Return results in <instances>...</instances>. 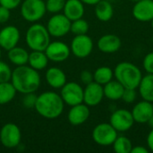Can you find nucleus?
I'll list each match as a JSON object with an SVG mask.
<instances>
[{"label": "nucleus", "instance_id": "nucleus-29", "mask_svg": "<svg viewBox=\"0 0 153 153\" xmlns=\"http://www.w3.org/2000/svg\"><path fill=\"white\" fill-rule=\"evenodd\" d=\"M89 29H90L89 22L83 18H80L74 21H72L70 31L74 33V35H82V34H87V32L89 31Z\"/></svg>", "mask_w": 153, "mask_h": 153}, {"label": "nucleus", "instance_id": "nucleus-22", "mask_svg": "<svg viewBox=\"0 0 153 153\" xmlns=\"http://www.w3.org/2000/svg\"><path fill=\"white\" fill-rule=\"evenodd\" d=\"M104 97L109 100L116 101L122 98L125 91V87L117 80H111L105 85H103Z\"/></svg>", "mask_w": 153, "mask_h": 153}, {"label": "nucleus", "instance_id": "nucleus-14", "mask_svg": "<svg viewBox=\"0 0 153 153\" xmlns=\"http://www.w3.org/2000/svg\"><path fill=\"white\" fill-rule=\"evenodd\" d=\"M21 33L17 27L7 25L0 30V47L4 50H9L17 46L20 41Z\"/></svg>", "mask_w": 153, "mask_h": 153}, {"label": "nucleus", "instance_id": "nucleus-41", "mask_svg": "<svg viewBox=\"0 0 153 153\" xmlns=\"http://www.w3.org/2000/svg\"><path fill=\"white\" fill-rule=\"evenodd\" d=\"M147 123L149 124V126H150L151 128H153V115L152 116V117L149 119V121H148Z\"/></svg>", "mask_w": 153, "mask_h": 153}, {"label": "nucleus", "instance_id": "nucleus-43", "mask_svg": "<svg viewBox=\"0 0 153 153\" xmlns=\"http://www.w3.org/2000/svg\"><path fill=\"white\" fill-rule=\"evenodd\" d=\"M2 56V49H1V47H0V58Z\"/></svg>", "mask_w": 153, "mask_h": 153}, {"label": "nucleus", "instance_id": "nucleus-32", "mask_svg": "<svg viewBox=\"0 0 153 153\" xmlns=\"http://www.w3.org/2000/svg\"><path fill=\"white\" fill-rule=\"evenodd\" d=\"M22 98V105L26 108H34L35 104L37 101V95H35V92H30L23 94Z\"/></svg>", "mask_w": 153, "mask_h": 153}, {"label": "nucleus", "instance_id": "nucleus-39", "mask_svg": "<svg viewBox=\"0 0 153 153\" xmlns=\"http://www.w3.org/2000/svg\"><path fill=\"white\" fill-rule=\"evenodd\" d=\"M149 149L144 146H134L132 148L131 153H149Z\"/></svg>", "mask_w": 153, "mask_h": 153}, {"label": "nucleus", "instance_id": "nucleus-23", "mask_svg": "<svg viewBox=\"0 0 153 153\" xmlns=\"http://www.w3.org/2000/svg\"><path fill=\"white\" fill-rule=\"evenodd\" d=\"M137 89L143 100L153 103V74H147L143 76Z\"/></svg>", "mask_w": 153, "mask_h": 153}, {"label": "nucleus", "instance_id": "nucleus-13", "mask_svg": "<svg viewBox=\"0 0 153 153\" xmlns=\"http://www.w3.org/2000/svg\"><path fill=\"white\" fill-rule=\"evenodd\" d=\"M104 98L103 86L92 82L83 89V103L89 107L98 106Z\"/></svg>", "mask_w": 153, "mask_h": 153}, {"label": "nucleus", "instance_id": "nucleus-10", "mask_svg": "<svg viewBox=\"0 0 153 153\" xmlns=\"http://www.w3.org/2000/svg\"><path fill=\"white\" fill-rule=\"evenodd\" d=\"M60 96L65 104L72 107L83 102V89L77 82H66L61 88Z\"/></svg>", "mask_w": 153, "mask_h": 153}, {"label": "nucleus", "instance_id": "nucleus-4", "mask_svg": "<svg viewBox=\"0 0 153 153\" xmlns=\"http://www.w3.org/2000/svg\"><path fill=\"white\" fill-rule=\"evenodd\" d=\"M25 41L31 50L45 51L50 43V34L47 27L39 23L32 24L29 27L25 34Z\"/></svg>", "mask_w": 153, "mask_h": 153}, {"label": "nucleus", "instance_id": "nucleus-1", "mask_svg": "<svg viewBox=\"0 0 153 153\" xmlns=\"http://www.w3.org/2000/svg\"><path fill=\"white\" fill-rule=\"evenodd\" d=\"M40 82L41 79L39 71L30 65L17 66L12 72L11 82L15 90L22 94L37 91L40 86Z\"/></svg>", "mask_w": 153, "mask_h": 153}, {"label": "nucleus", "instance_id": "nucleus-20", "mask_svg": "<svg viewBox=\"0 0 153 153\" xmlns=\"http://www.w3.org/2000/svg\"><path fill=\"white\" fill-rule=\"evenodd\" d=\"M63 11L64 14L72 22L83 17L84 4L81 0H66Z\"/></svg>", "mask_w": 153, "mask_h": 153}, {"label": "nucleus", "instance_id": "nucleus-30", "mask_svg": "<svg viewBox=\"0 0 153 153\" xmlns=\"http://www.w3.org/2000/svg\"><path fill=\"white\" fill-rule=\"evenodd\" d=\"M66 0H47L45 2L47 12L51 13H58L64 10Z\"/></svg>", "mask_w": 153, "mask_h": 153}, {"label": "nucleus", "instance_id": "nucleus-18", "mask_svg": "<svg viewBox=\"0 0 153 153\" xmlns=\"http://www.w3.org/2000/svg\"><path fill=\"white\" fill-rule=\"evenodd\" d=\"M131 112L134 122L146 124L153 115V103L143 100L134 106Z\"/></svg>", "mask_w": 153, "mask_h": 153}, {"label": "nucleus", "instance_id": "nucleus-34", "mask_svg": "<svg viewBox=\"0 0 153 153\" xmlns=\"http://www.w3.org/2000/svg\"><path fill=\"white\" fill-rule=\"evenodd\" d=\"M143 67L147 74H153V52L148 53L143 60Z\"/></svg>", "mask_w": 153, "mask_h": 153}, {"label": "nucleus", "instance_id": "nucleus-37", "mask_svg": "<svg viewBox=\"0 0 153 153\" xmlns=\"http://www.w3.org/2000/svg\"><path fill=\"white\" fill-rule=\"evenodd\" d=\"M11 16L10 10L0 4V23H5L9 21Z\"/></svg>", "mask_w": 153, "mask_h": 153}, {"label": "nucleus", "instance_id": "nucleus-9", "mask_svg": "<svg viewBox=\"0 0 153 153\" xmlns=\"http://www.w3.org/2000/svg\"><path fill=\"white\" fill-rule=\"evenodd\" d=\"M109 123L118 133H124L130 130L135 122L130 110L119 108L111 114Z\"/></svg>", "mask_w": 153, "mask_h": 153}, {"label": "nucleus", "instance_id": "nucleus-36", "mask_svg": "<svg viewBox=\"0 0 153 153\" xmlns=\"http://www.w3.org/2000/svg\"><path fill=\"white\" fill-rule=\"evenodd\" d=\"M22 3V0H0V4L8 8L9 10H13L18 7Z\"/></svg>", "mask_w": 153, "mask_h": 153}, {"label": "nucleus", "instance_id": "nucleus-38", "mask_svg": "<svg viewBox=\"0 0 153 153\" xmlns=\"http://www.w3.org/2000/svg\"><path fill=\"white\" fill-rule=\"evenodd\" d=\"M146 142H147V146H148L149 151L153 152V128H152V130L148 134Z\"/></svg>", "mask_w": 153, "mask_h": 153}, {"label": "nucleus", "instance_id": "nucleus-44", "mask_svg": "<svg viewBox=\"0 0 153 153\" xmlns=\"http://www.w3.org/2000/svg\"><path fill=\"white\" fill-rule=\"evenodd\" d=\"M131 1H134V2H137V1H139V0H131Z\"/></svg>", "mask_w": 153, "mask_h": 153}, {"label": "nucleus", "instance_id": "nucleus-2", "mask_svg": "<svg viewBox=\"0 0 153 153\" xmlns=\"http://www.w3.org/2000/svg\"><path fill=\"white\" fill-rule=\"evenodd\" d=\"M65 108V102L60 94L55 91H45L37 97L35 109L39 116L47 119L59 117Z\"/></svg>", "mask_w": 153, "mask_h": 153}, {"label": "nucleus", "instance_id": "nucleus-28", "mask_svg": "<svg viewBox=\"0 0 153 153\" xmlns=\"http://www.w3.org/2000/svg\"><path fill=\"white\" fill-rule=\"evenodd\" d=\"M113 150L116 153H131L133 143L126 136H117L112 144Z\"/></svg>", "mask_w": 153, "mask_h": 153}, {"label": "nucleus", "instance_id": "nucleus-35", "mask_svg": "<svg viewBox=\"0 0 153 153\" xmlns=\"http://www.w3.org/2000/svg\"><path fill=\"white\" fill-rule=\"evenodd\" d=\"M80 80L81 82L87 85L92 82H94V79H93V73H91V71L89 70H83L81 74H80Z\"/></svg>", "mask_w": 153, "mask_h": 153}, {"label": "nucleus", "instance_id": "nucleus-27", "mask_svg": "<svg viewBox=\"0 0 153 153\" xmlns=\"http://www.w3.org/2000/svg\"><path fill=\"white\" fill-rule=\"evenodd\" d=\"M114 77V70H112L108 66H100L95 70L93 73V79L94 82L100 85H105Z\"/></svg>", "mask_w": 153, "mask_h": 153}, {"label": "nucleus", "instance_id": "nucleus-33", "mask_svg": "<svg viewBox=\"0 0 153 153\" xmlns=\"http://www.w3.org/2000/svg\"><path fill=\"white\" fill-rule=\"evenodd\" d=\"M136 98H137L136 90H134V89H125L121 100L127 104H131L136 100Z\"/></svg>", "mask_w": 153, "mask_h": 153}, {"label": "nucleus", "instance_id": "nucleus-40", "mask_svg": "<svg viewBox=\"0 0 153 153\" xmlns=\"http://www.w3.org/2000/svg\"><path fill=\"white\" fill-rule=\"evenodd\" d=\"M84 4H88V5H95L97 3H99L100 0H81Z\"/></svg>", "mask_w": 153, "mask_h": 153}, {"label": "nucleus", "instance_id": "nucleus-17", "mask_svg": "<svg viewBox=\"0 0 153 153\" xmlns=\"http://www.w3.org/2000/svg\"><path fill=\"white\" fill-rule=\"evenodd\" d=\"M97 46L100 51L105 54H113L117 52L122 46L121 39L115 34H105L101 36L98 42Z\"/></svg>", "mask_w": 153, "mask_h": 153}, {"label": "nucleus", "instance_id": "nucleus-5", "mask_svg": "<svg viewBox=\"0 0 153 153\" xmlns=\"http://www.w3.org/2000/svg\"><path fill=\"white\" fill-rule=\"evenodd\" d=\"M46 4L43 0H24L21 6L22 18L29 22L39 21L46 13Z\"/></svg>", "mask_w": 153, "mask_h": 153}, {"label": "nucleus", "instance_id": "nucleus-8", "mask_svg": "<svg viewBox=\"0 0 153 153\" xmlns=\"http://www.w3.org/2000/svg\"><path fill=\"white\" fill-rule=\"evenodd\" d=\"M22 133L19 126L13 123H7L0 130V142L4 147L13 149L20 145Z\"/></svg>", "mask_w": 153, "mask_h": 153}, {"label": "nucleus", "instance_id": "nucleus-11", "mask_svg": "<svg viewBox=\"0 0 153 153\" xmlns=\"http://www.w3.org/2000/svg\"><path fill=\"white\" fill-rule=\"evenodd\" d=\"M93 40L87 34L75 35L71 42V53L78 58H85L89 56L93 50Z\"/></svg>", "mask_w": 153, "mask_h": 153}, {"label": "nucleus", "instance_id": "nucleus-21", "mask_svg": "<svg viewBox=\"0 0 153 153\" xmlns=\"http://www.w3.org/2000/svg\"><path fill=\"white\" fill-rule=\"evenodd\" d=\"M95 16L96 18L103 22L110 21L114 15V8L111 2L108 0H100L95 4Z\"/></svg>", "mask_w": 153, "mask_h": 153}, {"label": "nucleus", "instance_id": "nucleus-25", "mask_svg": "<svg viewBox=\"0 0 153 153\" xmlns=\"http://www.w3.org/2000/svg\"><path fill=\"white\" fill-rule=\"evenodd\" d=\"M7 56H8V59L10 60V62L17 66L24 65L28 64L29 53L23 48L15 46L14 48L8 50Z\"/></svg>", "mask_w": 153, "mask_h": 153}, {"label": "nucleus", "instance_id": "nucleus-6", "mask_svg": "<svg viewBox=\"0 0 153 153\" xmlns=\"http://www.w3.org/2000/svg\"><path fill=\"white\" fill-rule=\"evenodd\" d=\"M118 136V132L110 123H100L92 130L93 141L100 146H110Z\"/></svg>", "mask_w": 153, "mask_h": 153}, {"label": "nucleus", "instance_id": "nucleus-42", "mask_svg": "<svg viewBox=\"0 0 153 153\" xmlns=\"http://www.w3.org/2000/svg\"><path fill=\"white\" fill-rule=\"evenodd\" d=\"M151 24H152V30H153V19L151 21Z\"/></svg>", "mask_w": 153, "mask_h": 153}, {"label": "nucleus", "instance_id": "nucleus-12", "mask_svg": "<svg viewBox=\"0 0 153 153\" xmlns=\"http://www.w3.org/2000/svg\"><path fill=\"white\" fill-rule=\"evenodd\" d=\"M45 53L50 61L61 63L70 56L71 48L63 41H53L48 45L45 49Z\"/></svg>", "mask_w": 153, "mask_h": 153}, {"label": "nucleus", "instance_id": "nucleus-7", "mask_svg": "<svg viewBox=\"0 0 153 153\" xmlns=\"http://www.w3.org/2000/svg\"><path fill=\"white\" fill-rule=\"evenodd\" d=\"M71 21L64 13H55L47 23V30L50 36L61 38L70 32Z\"/></svg>", "mask_w": 153, "mask_h": 153}, {"label": "nucleus", "instance_id": "nucleus-24", "mask_svg": "<svg viewBox=\"0 0 153 153\" xmlns=\"http://www.w3.org/2000/svg\"><path fill=\"white\" fill-rule=\"evenodd\" d=\"M48 61L49 59L48 58L45 51L32 50V52L29 54L28 64L30 67L37 71L45 69L48 66Z\"/></svg>", "mask_w": 153, "mask_h": 153}, {"label": "nucleus", "instance_id": "nucleus-31", "mask_svg": "<svg viewBox=\"0 0 153 153\" xmlns=\"http://www.w3.org/2000/svg\"><path fill=\"white\" fill-rule=\"evenodd\" d=\"M12 72L10 66L5 62L0 60V82H11Z\"/></svg>", "mask_w": 153, "mask_h": 153}, {"label": "nucleus", "instance_id": "nucleus-3", "mask_svg": "<svg viewBox=\"0 0 153 153\" xmlns=\"http://www.w3.org/2000/svg\"><path fill=\"white\" fill-rule=\"evenodd\" d=\"M140 68L130 62H121L114 69V77L119 82L125 89L136 90L143 78Z\"/></svg>", "mask_w": 153, "mask_h": 153}, {"label": "nucleus", "instance_id": "nucleus-19", "mask_svg": "<svg viewBox=\"0 0 153 153\" xmlns=\"http://www.w3.org/2000/svg\"><path fill=\"white\" fill-rule=\"evenodd\" d=\"M47 83L54 89H61L66 83V75L65 72L57 67H50L45 74Z\"/></svg>", "mask_w": 153, "mask_h": 153}, {"label": "nucleus", "instance_id": "nucleus-26", "mask_svg": "<svg viewBox=\"0 0 153 153\" xmlns=\"http://www.w3.org/2000/svg\"><path fill=\"white\" fill-rule=\"evenodd\" d=\"M16 92L17 91L12 82H0V105H5L11 102L14 99Z\"/></svg>", "mask_w": 153, "mask_h": 153}, {"label": "nucleus", "instance_id": "nucleus-45", "mask_svg": "<svg viewBox=\"0 0 153 153\" xmlns=\"http://www.w3.org/2000/svg\"><path fill=\"white\" fill-rule=\"evenodd\" d=\"M108 1H109V2H112V1H115V0H108Z\"/></svg>", "mask_w": 153, "mask_h": 153}, {"label": "nucleus", "instance_id": "nucleus-16", "mask_svg": "<svg viewBox=\"0 0 153 153\" xmlns=\"http://www.w3.org/2000/svg\"><path fill=\"white\" fill-rule=\"evenodd\" d=\"M132 13L139 22H151L153 19V0H139L135 2Z\"/></svg>", "mask_w": 153, "mask_h": 153}, {"label": "nucleus", "instance_id": "nucleus-15", "mask_svg": "<svg viewBox=\"0 0 153 153\" xmlns=\"http://www.w3.org/2000/svg\"><path fill=\"white\" fill-rule=\"evenodd\" d=\"M90 115L91 112L89 106L82 102L71 107L67 114V119L72 126H78L84 124L89 119Z\"/></svg>", "mask_w": 153, "mask_h": 153}]
</instances>
